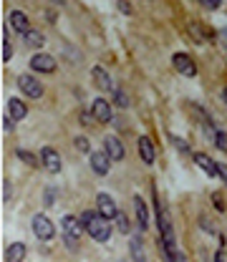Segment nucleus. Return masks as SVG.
<instances>
[{
	"label": "nucleus",
	"instance_id": "nucleus-12",
	"mask_svg": "<svg viewBox=\"0 0 227 262\" xmlns=\"http://www.w3.org/2000/svg\"><path fill=\"white\" fill-rule=\"evenodd\" d=\"M194 164H197L200 169H205L210 177H220V164L212 161L207 154H200V151H197V154H194Z\"/></svg>",
	"mask_w": 227,
	"mask_h": 262
},
{
	"label": "nucleus",
	"instance_id": "nucleus-29",
	"mask_svg": "<svg viewBox=\"0 0 227 262\" xmlns=\"http://www.w3.org/2000/svg\"><path fill=\"white\" fill-rule=\"evenodd\" d=\"M13 121H15V119H13L10 114H5V116H3V129H5V131H13Z\"/></svg>",
	"mask_w": 227,
	"mask_h": 262
},
{
	"label": "nucleus",
	"instance_id": "nucleus-16",
	"mask_svg": "<svg viewBox=\"0 0 227 262\" xmlns=\"http://www.w3.org/2000/svg\"><path fill=\"white\" fill-rule=\"evenodd\" d=\"M25 252H28V247L23 242H13L5 250V262H23L25 260Z\"/></svg>",
	"mask_w": 227,
	"mask_h": 262
},
{
	"label": "nucleus",
	"instance_id": "nucleus-3",
	"mask_svg": "<svg viewBox=\"0 0 227 262\" xmlns=\"http://www.w3.org/2000/svg\"><path fill=\"white\" fill-rule=\"evenodd\" d=\"M111 161H114V159L109 156L106 149H101V151H91V169H93L99 177H106V174H109Z\"/></svg>",
	"mask_w": 227,
	"mask_h": 262
},
{
	"label": "nucleus",
	"instance_id": "nucleus-10",
	"mask_svg": "<svg viewBox=\"0 0 227 262\" xmlns=\"http://www.w3.org/2000/svg\"><path fill=\"white\" fill-rule=\"evenodd\" d=\"M83 232H86V230H83V222H81L78 217H74V214H66V217H63V237L78 240Z\"/></svg>",
	"mask_w": 227,
	"mask_h": 262
},
{
	"label": "nucleus",
	"instance_id": "nucleus-27",
	"mask_svg": "<svg viewBox=\"0 0 227 262\" xmlns=\"http://www.w3.org/2000/svg\"><path fill=\"white\" fill-rule=\"evenodd\" d=\"M172 144H174V146H177L179 151H184V154L189 151V144H187V141H182L179 136H172Z\"/></svg>",
	"mask_w": 227,
	"mask_h": 262
},
{
	"label": "nucleus",
	"instance_id": "nucleus-2",
	"mask_svg": "<svg viewBox=\"0 0 227 262\" xmlns=\"http://www.w3.org/2000/svg\"><path fill=\"white\" fill-rule=\"evenodd\" d=\"M33 235H36L38 240H53L56 227H53V222H51L46 214H36V217H33Z\"/></svg>",
	"mask_w": 227,
	"mask_h": 262
},
{
	"label": "nucleus",
	"instance_id": "nucleus-34",
	"mask_svg": "<svg viewBox=\"0 0 227 262\" xmlns=\"http://www.w3.org/2000/svg\"><path fill=\"white\" fill-rule=\"evenodd\" d=\"M215 262H225V247H222V250H217V255H215Z\"/></svg>",
	"mask_w": 227,
	"mask_h": 262
},
{
	"label": "nucleus",
	"instance_id": "nucleus-17",
	"mask_svg": "<svg viewBox=\"0 0 227 262\" xmlns=\"http://www.w3.org/2000/svg\"><path fill=\"white\" fill-rule=\"evenodd\" d=\"M10 28H13V30H18V33L23 36V33L30 28V25H28V18H25V13H20V10H13V13H10Z\"/></svg>",
	"mask_w": 227,
	"mask_h": 262
},
{
	"label": "nucleus",
	"instance_id": "nucleus-32",
	"mask_svg": "<svg viewBox=\"0 0 227 262\" xmlns=\"http://www.w3.org/2000/svg\"><path fill=\"white\" fill-rule=\"evenodd\" d=\"M212 202H215V207H217L220 212H225V202H222V199H220V196H217V194L212 196Z\"/></svg>",
	"mask_w": 227,
	"mask_h": 262
},
{
	"label": "nucleus",
	"instance_id": "nucleus-21",
	"mask_svg": "<svg viewBox=\"0 0 227 262\" xmlns=\"http://www.w3.org/2000/svg\"><path fill=\"white\" fill-rule=\"evenodd\" d=\"M18 159H20V161H25L28 167H38V159H36L33 154H28L25 149H18Z\"/></svg>",
	"mask_w": 227,
	"mask_h": 262
},
{
	"label": "nucleus",
	"instance_id": "nucleus-28",
	"mask_svg": "<svg viewBox=\"0 0 227 262\" xmlns=\"http://www.w3.org/2000/svg\"><path fill=\"white\" fill-rule=\"evenodd\" d=\"M200 5H202L205 10H217V8H220V0H200Z\"/></svg>",
	"mask_w": 227,
	"mask_h": 262
},
{
	"label": "nucleus",
	"instance_id": "nucleus-14",
	"mask_svg": "<svg viewBox=\"0 0 227 262\" xmlns=\"http://www.w3.org/2000/svg\"><path fill=\"white\" fill-rule=\"evenodd\" d=\"M104 149L109 151V156H111L114 161H121V159H124V144H121L116 136H106V141H104Z\"/></svg>",
	"mask_w": 227,
	"mask_h": 262
},
{
	"label": "nucleus",
	"instance_id": "nucleus-23",
	"mask_svg": "<svg viewBox=\"0 0 227 262\" xmlns=\"http://www.w3.org/2000/svg\"><path fill=\"white\" fill-rule=\"evenodd\" d=\"M215 144H217L220 151H227V131H217L215 134Z\"/></svg>",
	"mask_w": 227,
	"mask_h": 262
},
{
	"label": "nucleus",
	"instance_id": "nucleus-13",
	"mask_svg": "<svg viewBox=\"0 0 227 262\" xmlns=\"http://www.w3.org/2000/svg\"><path fill=\"white\" fill-rule=\"evenodd\" d=\"M93 81H96V86L101 88V91H114V83H111V76L106 73V68L104 66H93Z\"/></svg>",
	"mask_w": 227,
	"mask_h": 262
},
{
	"label": "nucleus",
	"instance_id": "nucleus-7",
	"mask_svg": "<svg viewBox=\"0 0 227 262\" xmlns=\"http://www.w3.org/2000/svg\"><path fill=\"white\" fill-rule=\"evenodd\" d=\"M18 86H20V91H23L28 99H41V96H43V86H41L33 76H20V78H18Z\"/></svg>",
	"mask_w": 227,
	"mask_h": 262
},
{
	"label": "nucleus",
	"instance_id": "nucleus-35",
	"mask_svg": "<svg viewBox=\"0 0 227 262\" xmlns=\"http://www.w3.org/2000/svg\"><path fill=\"white\" fill-rule=\"evenodd\" d=\"M222 101L227 104V86H225V91H222Z\"/></svg>",
	"mask_w": 227,
	"mask_h": 262
},
{
	"label": "nucleus",
	"instance_id": "nucleus-36",
	"mask_svg": "<svg viewBox=\"0 0 227 262\" xmlns=\"http://www.w3.org/2000/svg\"><path fill=\"white\" fill-rule=\"evenodd\" d=\"M53 3H63V0H53Z\"/></svg>",
	"mask_w": 227,
	"mask_h": 262
},
{
	"label": "nucleus",
	"instance_id": "nucleus-22",
	"mask_svg": "<svg viewBox=\"0 0 227 262\" xmlns=\"http://www.w3.org/2000/svg\"><path fill=\"white\" fill-rule=\"evenodd\" d=\"M114 101H116V106H121V109L129 104V96L124 93V88H114Z\"/></svg>",
	"mask_w": 227,
	"mask_h": 262
},
{
	"label": "nucleus",
	"instance_id": "nucleus-11",
	"mask_svg": "<svg viewBox=\"0 0 227 262\" xmlns=\"http://www.w3.org/2000/svg\"><path fill=\"white\" fill-rule=\"evenodd\" d=\"M137 146H139V156H142V161H144V164H154L156 151H154V144H151L149 136H139Z\"/></svg>",
	"mask_w": 227,
	"mask_h": 262
},
{
	"label": "nucleus",
	"instance_id": "nucleus-20",
	"mask_svg": "<svg viewBox=\"0 0 227 262\" xmlns=\"http://www.w3.org/2000/svg\"><path fill=\"white\" fill-rule=\"evenodd\" d=\"M132 257H134V262H147V257H144V245H142L139 237H132Z\"/></svg>",
	"mask_w": 227,
	"mask_h": 262
},
{
	"label": "nucleus",
	"instance_id": "nucleus-1",
	"mask_svg": "<svg viewBox=\"0 0 227 262\" xmlns=\"http://www.w3.org/2000/svg\"><path fill=\"white\" fill-rule=\"evenodd\" d=\"M81 222H83V230H86V235H88L91 240H96V242H109V237H111V227H109V219H106L99 209H88V212H83Z\"/></svg>",
	"mask_w": 227,
	"mask_h": 262
},
{
	"label": "nucleus",
	"instance_id": "nucleus-26",
	"mask_svg": "<svg viewBox=\"0 0 227 262\" xmlns=\"http://www.w3.org/2000/svg\"><path fill=\"white\" fill-rule=\"evenodd\" d=\"M116 224H119V230H121L124 235H129V219H126L121 212H119V217H116Z\"/></svg>",
	"mask_w": 227,
	"mask_h": 262
},
{
	"label": "nucleus",
	"instance_id": "nucleus-33",
	"mask_svg": "<svg viewBox=\"0 0 227 262\" xmlns=\"http://www.w3.org/2000/svg\"><path fill=\"white\" fill-rule=\"evenodd\" d=\"M220 179L225 182V187H227V167L225 164H220Z\"/></svg>",
	"mask_w": 227,
	"mask_h": 262
},
{
	"label": "nucleus",
	"instance_id": "nucleus-30",
	"mask_svg": "<svg viewBox=\"0 0 227 262\" xmlns=\"http://www.w3.org/2000/svg\"><path fill=\"white\" fill-rule=\"evenodd\" d=\"M119 10H121L124 15H132V5H129V0H119Z\"/></svg>",
	"mask_w": 227,
	"mask_h": 262
},
{
	"label": "nucleus",
	"instance_id": "nucleus-24",
	"mask_svg": "<svg viewBox=\"0 0 227 262\" xmlns=\"http://www.w3.org/2000/svg\"><path fill=\"white\" fill-rule=\"evenodd\" d=\"M13 56V46H10V38H3V61H10Z\"/></svg>",
	"mask_w": 227,
	"mask_h": 262
},
{
	"label": "nucleus",
	"instance_id": "nucleus-5",
	"mask_svg": "<svg viewBox=\"0 0 227 262\" xmlns=\"http://www.w3.org/2000/svg\"><path fill=\"white\" fill-rule=\"evenodd\" d=\"M96 207H99V212H101L106 219H116V217H119L116 202L111 199V194H106V192H101V194L96 196Z\"/></svg>",
	"mask_w": 227,
	"mask_h": 262
},
{
	"label": "nucleus",
	"instance_id": "nucleus-25",
	"mask_svg": "<svg viewBox=\"0 0 227 262\" xmlns=\"http://www.w3.org/2000/svg\"><path fill=\"white\" fill-rule=\"evenodd\" d=\"M74 144H76V149H78V151H83V154L91 149V144H88V139H86V136H78Z\"/></svg>",
	"mask_w": 227,
	"mask_h": 262
},
{
	"label": "nucleus",
	"instance_id": "nucleus-31",
	"mask_svg": "<svg viewBox=\"0 0 227 262\" xmlns=\"http://www.w3.org/2000/svg\"><path fill=\"white\" fill-rule=\"evenodd\" d=\"M8 199H10V182L5 179L3 182V202H8Z\"/></svg>",
	"mask_w": 227,
	"mask_h": 262
},
{
	"label": "nucleus",
	"instance_id": "nucleus-4",
	"mask_svg": "<svg viewBox=\"0 0 227 262\" xmlns=\"http://www.w3.org/2000/svg\"><path fill=\"white\" fill-rule=\"evenodd\" d=\"M41 164H43L46 172L58 174V172H61V156H58V151L51 149V146H43V149H41Z\"/></svg>",
	"mask_w": 227,
	"mask_h": 262
},
{
	"label": "nucleus",
	"instance_id": "nucleus-9",
	"mask_svg": "<svg viewBox=\"0 0 227 262\" xmlns=\"http://www.w3.org/2000/svg\"><path fill=\"white\" fill-rule=\"evenodd\" d=\"M30 68L38 71V73H53L56 71V58L48 56V53H36L30 58Z\"/></svg>",
	"mask_w": 227,
	"mask_h": 262
},
{
	"label": "nucleus",
	"instance_id": "nucleus-15",
	"mask_svg": "<svg viewBox=\"0 0 227 262\" xmlns=\"http://www.w3.org/2000/svg\"><path fill=\"white\" fill-rule=\"evenodd\" d=\"M134 212H137V222H139V227L147 232V227H149V209H147V204H144L142 196H134Z\"/></svg>",
	"mask_w": 227,
	"mask_h": 262
},
{
	"label": "nucleus",
	"instance_id": "nucleus-6",
	"mask_svg": "<svg viewBox=\"0 0 227 262\" xmlns=\"http://www.w3.org/2000/svg\"><path fill=\"white\" fill-rule=\"evenodd\" d=\"M172 66L182 73V76H187V78H192V76H197V66L194 61L187 56V53H174V58H172Z\"/></svg>",
	"mask_w": 227,
	"mask_h": 262
},
{
	"label": "nucleus",
	"instance_id": "nucleus-19",
	"mask_svg": "<svg viewBox=\"0 0 227 262\" xmlns=\"http://www.w3.org/2000/svg\"><path fill=\"white\" fill-rule=\"evenodd\" d=\"M8 114H10L15 121H20V119L28 116V109H25V104H23L20 99H10V101H8Z\"/></svg>",
	"mask_w": 227,
	"mask_h": 262
},
{
	"label": "nucleus",
	"instance_id": "nucleus-8",
	"mask_svg": "<svg viewBox=\"0 0 227 262\" xmlns=\"http://www.w3.org/2000/svg\"><path fill=\"white\" fill-rule=\"evenodd\" d=\"M91 114H93V116H96V121H101V124H109V121L114 119L111 104H109L106 99H96V101L91 104Z\"/></svg>",
	"mask_w": 227,
	"mask_h": 262
},
{
	"label": "nucleus",
	"instance_id": "nucleus-18",
	"mask_svg": "<svg viewBox=\"0 0 227 262\" xmlns=\"http://www.w3.org/2000/svg\"><path fill=\"white\" fill-rule=\"evenodd\" d=\"M23 41H25V46H30V48H43V43H46L43 33L36 30V28H28V30L23 33Z\"/></svg>",
	"mask_w": 227,
	"mask_h": 262
}]
</instances>
